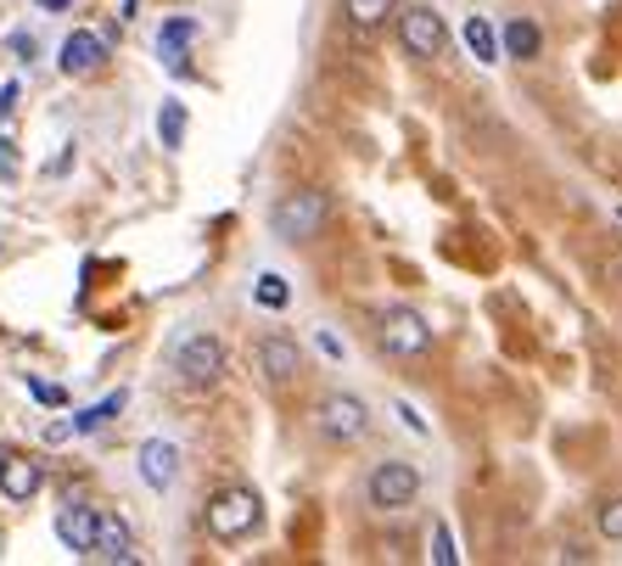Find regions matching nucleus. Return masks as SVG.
<instances>
[{"label":"nucleus","mask_w":622,"mask_h":566,"mask_svg":"<svg viewBox=\"0 0 622 566\" xmlns=\"http://www.w3.org/2000/svg\"><path fill=\"white\" fill-rule=\"evenodd\" d=\"M325 219H331V197L325 192H314V185H298V192H287L276 208H270V230L281 236V241H314L320 230H325Z\"/></svg>","instance_id":"1"},{"label":"nucleus","mask_w":622,"mask_h":566,"mask_svg":"<svg viewBox=\"0 0 622 566\" xmlns=\"http://www.w3.org/2000/svg\"><path fill=\"white\" fill-rule=\"evenodd\" d=\"M258 516H263V505H258V494L252 488H225V494H214L208 500V533L219 538V544H236V538H247L252 527H258Z\"/></svg>","instance_id":"2"},{"label":"nucleus","mask_w":622,"mask_h":566,"mask_svg":"<svg viewBox=\"0 0 622 566\" xmlns=\"http://www.w3.org/2000/svg\"><path fill=\"white\" fill-rule=\"evenodd\" d=\"M365 500L376 511H410L421 500V471L404 465V460H382L371 477H365Z\"/></svg>","instance_id":"3"},{"label":"nucleus","mask_w":622,"mask_h":566,"mask_svg":"<svg viewBox=\"0 0 622 566\" xmlns=\"http://www.w3.org/2000/svg\"><path fill=\"white\" fill-rule=\"evenodd\" d=\"M174 370H180L186 388H214L219 375H225V348H219V337H208V331L180 337V348H174Z\"/></svg>","instance_id":"4"},{"label":"nucleus","mask_w":622,"mask_h":566,"mask_svg":"<svg viewBox=\"0 0 622 566\" xmlns=\"http://www.w3.org/2000/svg\"><path fill=\"white\" fill-rule=\"evenodd\" d=\"M376 342H382V353H393V359H421V353L432 348V326H426V315H415V309H387V315L376 320Z\"/></svg>","instance_id":"5"},{"label":"nucleus","mask_w":622,"mask_h":566,"mask_svg":"<svg viewBox=\"0 0 622 566\" xmlns=\"http://www.w3.org/2000/svg\"><path fill=\"white\" fill-rule=\"evenodd\" d=\"M314 421H320V432H325L331 443H353V438H365V432H371V410H365V399H353V393H331V399H320Z\"/></svg>","instance_id":"6"},{"label":"nucleus","mask_w":622,"mask_h":566,"mask_svg":"<svg viewBox=\"0 0 622 566\" xmlns=\"http://www.w3.org/2000/svg\"><path fill=\"white\" fill-rule=\"evenodd\" d=\"M398 40H404L410 56L432 62V56H443V45H449V29H443V18L432 7H404L398 12Z\"/></svg>","instance_id":"7"},{"label":"nucleus","mask_w":622,"mask_h":566,"mask_svg":"<svg viewBox=\"0 0 622 566\" xmlns=\"http://www.w3.org/2000/svg\"><path fill=\"white\" fill-rule=\"evenodd\" d=\"M56 68H62L68 79H91V73H102V68H107V40L91 34V29H73V34L62 40V51H56Z\"/></svg>","instance_id":"8"},{"label":"nucleus","mask_w":622,"mask_h":566,"mask_svg":"<svg viewBox=\"0 0 622 566\" xmlns=\"http://www.w3.org/2000/svg\"><path fill=\"white\" fill-rule=\"evenodd\" d=\"M258 370H263V382L270 388H292L303 375V348L292 337H263L258 342Z\"/></svg>","instance_id":"9"},{"label":"nucleus","mask_w":622,"mask_h":566,"mask_svg":"<svg viewBox=\"0 0 622 566\" xmlns=\"http://www.w3.org/2000/svg\"><path fill=\"white\" fill-rule=\"evenodd\" d=\"M174 477H180V443L146 438V443H141V483L163 494V488H174Z\"/></svg>","instance_id":"10"},{"label":"nucleus","mask_w":622,"mask_h":566,"mask_svg":"<svg viewBox=\"0 0 622 566\" xmlns=\"http://www.w3.org/2000/svg\"><path fill=\"white\" fill-rule=\"evenodd\" d=\"M40 483H45L40 460H29V454H0V494H7L12 505H29L40 494Z\"/></svg>","instance_id":"11"},{"label":"nucleus","mask_w":622,"mask_h":566,"mask_svg":"<svg viewBox=\"0 0 622 566\" xmlns=\"http://www.w3.org/2000/svg\"><path fill=\"white\" fill-rule=\"evenodd\" d=\"M56 538H62L73 555H91V549H96V511L68 505V511L56 516Z\"/></svg>","instance_id":"12"},{"label":"nucleus","mask_w":622,"mask_h":566,"mask_svg":"<svg viewBox=\"0 0 622 566\" xmlns=\"http://www.w3.org/2000/svg\"><path fill=\"white\" fill-rule=\"evenodd\" d=\"M91 555H102V560H135V533H129V522H118V516H96V549Z\"/></svg>","instance_id":"13"},{"label":"nucleus","mask_w":622,"mask_h":566,"mask_svg":"<svg viewBox=\"0 0 622 566\" xmlns=\"http://www.w3.org/2000/svg\"><path fill=\"white\" fill-rule=\"evenodd\" d=\"M499 45H505V56L527 62V56H539L545 34H539V23H532V18H510V23L499 29Z\"/></svg>","instance_id":"14"},{"label":"nucleus","mask_w":622,"mask_h":566,"mask_svg":"<svg viewBox=\"0 0 622 566\" xmlns=\"http://www.w3.org/2000/svg\"><path fill=\"white\" fill-rule=\"evenodd\" d=\"M460 40H466V51L477 56V62H499V34H494V23L488 18H466V29H460Z\"/></svg>","instance_id":"15"},{"label":"nucleus","mask_w":622,"mask_h":566,"mask_svg":"<svg viewBox=\"0 0 622 566\" xmlns=\"http://www.w3.org/2000/svg\"><path fill=\"white\" fill-rule=\"evenodd\" d=\"M191 40H197V23H191V18H168V23L157 29V56H163V62H180V51H186Z\"/></svg>","instance_id":"16"},{"label":"nucleus","mask_w":622,"mask_h":566,"mask_svg":"<svg viewBox=\"0 0 622 566\" xmlns=\"http://www.w3.org/2000/svg\"><path fill=\"white\" fill-rule=\"evenodd\" d=\"M342 12H348L353 29H376V23H387L393 0H342Z\"/></svg>","instance_id":"17"},{"label":"nucleus","mask_w":622,"mask_h":566,"mask_svg":"<svg viewBox=\"0 0 622 566\" xmlns=\"http://www.w3.org/2000/svg\"><path fill=\"white\" fill-rule=\"evenodd\" d=\"M118 410H124V393H107L102 404H91L84 415H73V432H96V426H107Z\"/></svg>","instance_id":"18"},{"label":"nucleus","mask_w":622,"mask_h":566,"mask_svg":"<svg viewBox=\"0 0 622 566\" xmlns=\"http://www.w3.org/2000/svg\"><path fill=\"white\" fill-rule=\"evenodd\" d=\"M157 135H163V146H180V141H186V107H180V102H163Z\"/></svg>","instance_id":"19"},{"label":"nucleus","mask_w":622,"mask_h":566,"mask_svg":"<svg viewBox=\"0 0 622 566\" xmlns=\"http://www.w3.org/2000/svg\"><path fill=\"white\" fill-rule=\"evenodd\" d=\"M252 298H258L263 309H287V298H292V292H287V280H281V275H263L258 287H252Z\"/></svg>","instance_id":"20"},{"label":"nucleus","mask_w":622,"mask_h":566,"mask_svg":"<svg viewBox=\"0 0 622 566\" xmlns=\"http://www.w3.org/2000/svg\"><path fill=\"white\" fill-rule=\"evenodd\" d=\"M600 533H605L611 544H622V500H611V505H600Z\"/></svg>","instance_id":"21"},{"label":"nucleus","mask_w":622,"mask_h":566,"mask_svg":"<svg viewBox=\"0 0 622 566\" xmlns=\"http://www.w3.org/2000/svg\"><path fill=\"white\" fill-rule=\"evenodd\" d=\"M432 560L437 566H455L460 555H455V538H449V527H437V538H432Z\"/></svg>","instance_id":"22"},{"label":"nucleus","mask_w":622,"mask_h":566,"mask_svg":"<svg viewBox=\"0 0 622 566\" xmlns=\"http://www.w3.org/2000/svg\"><path fill=\"white\" fill-rule=\"evenodd\" d=\"M12 174H18V146L0 135V179H12Z\"/></svg>","instance_id":"23"},{"label":"nucleus","mask_w":622,"mask_h":566,"mask_svg":"<svg viewBox=\"0 0 622 566\" xmlns=\"http://www.w3.org/2000/svg\"><path fill=\"white\" fill-rule=\"evenodd\" d=\"M29 393H34L40 404H51V410L62 404V388H51V382H29Z\"/></svg>","instance_id":"24"},{"label":"nucleus","mask_w":622,"mask_h":566,"mask_svg":"<svg viewBox=\"0 0 622 566\" xmlns=\"http://www.w3.org/2000/svg\"><path fill=\"white\" fill-rule=\"evenodd\" d=\"M18 113V84H0V119Z\"/></svg>","instance_id":"25"},{"label":"nucleus","mask_w":622,"mask_h":566,"mask_svg":"<svg viewBox=\"0 0 622 566\" xmlns=\"http://www.w3.org/2000/svg\"><path fill=\"white\" fill-rule=\"evenodd\" d=\"M12 51H18L23 62H34V40H29V34H12Z\"/></svg>","instance_id":"26"},{"label":"nucleus","mask_w":622,"mask_h":566,"mask_svg":"<svg viewBox=\"0 0 622 566\" xmlns=\"http://www.w3.org/2000/svg\"><path fill=\"white\" fill-rule=\"evenodd\" d=\"M34 7H45V12H68V0H34Z\"/></svg>","instance_id":"27"}]
</instances>
